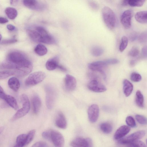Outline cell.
<instances>
[{
  "instance_id": "cell-1",
  "label": "cell",
  "mask_w": 147,
  "mask_h": 147,
  "mask_svg": "<svg viewBox=\"0 0 147 147\" xmlns=\"http://www.w3.org/2000/svg\"><path fill=\"white\" fill-rule=\"evenodd\" d=\"M119 60L116 59H111L104 61H97L93 62L88 64V68L93 71L98 72L104 78H105V74L103 69L107 65H114L118 63Z\"/></svg>"
},
{
  "instance_id": "cell-2",
  "label": "cell",
  "mask_w": 147,
  "mask_h": 147,
  "mask_svg": "<svg viewBox=\"0 0 147 147\" xmlns=\"http://www.w3.org/2000/svg\"><path fill=\"white\" fill-rule=\"evenodd\" d=\"M102 18L106 26L110 29H113L116 24V18L112 10L107 7H104L102 10Z\"/></svg>"
},
{
  "instance_id": "cell-3",
  "label": "cell",
  "mask_w": 147,
  "mask_h": 147,
  "mask_svg": "<svg viewBox=\"0 0 147 147\" xmlns=\"http://www.w3.org/2000/svg\"><path fill=\"white\" fill-rule=\"evenodd\" d=\"M7 59V61L17 65H24L31 63L24 54L17 51L9 53Z\"/></svg>"
},
{
  "instance_id": "cell-4",
  "label": "cell",
  "mask_w": 147,
  "mask_h": 147,
  "mask_svg": "<svg viewBox=\"0 0 147 147\" xmlns=\"http://www.w3.org/2000/svg\"><path fill=\"white\" fill-rule=\"evenodd\" d=\"M22 107L19 109L13 115L12 121L16 120L25 115L29 112L30 108V102L27 96L23 94L21 96Z\"/></svg>"
},
{
  "instance_id": "cell-5",
  "label": "cell",
  "mask_w": 147,
  "mask_h": 147,
  "mask_svg": "<svg viewBox=\"0 0 147 147\" xmlns=\"http://www.w3.org/2000/svg\"><path fill=\"white\" fill-rule=\"evenodd\" d=\"M46 74L41 71H38L31 74L26 79L25 84L28 86L36 85L42 82L45 78Z\"/></svg>"
},
{
  "instance_id": "cell-6",
  "label": "cell",
  "mask_w": 147,
  "mask_h": 147,
  "mask_svg": "<svg viewBox=\"0 0 147 147\" xmlns=\"http://www.w3.org/2000/svg\"><path fill=\"white\" fill-rule=\"evenodd\" d=\"M48 140L52 142L56 147H63L65 143L64 138L61 134L53 130H49V136Z\"/></svg>"
},
{
  "instance_id": "cell-7",
  "label": "cell",
  "mask_w": 147,
  "mask_h": 147,
  "mask_svg": "<svg viewBox=\"0 0 147 147\" xmlns=\"http://www.w3.org/2000/svg\"><path fill=\"white\" fill-rule=\"evenodd\" d=\"M35 30L40 34L41 39L40 42L48 44H52L55 43V40L43 27L40 26L36 27Z\"/></svg>"
},
{
  "instance_id": "cell-8",
  "label": "cell",
  "mask_w": 147,
  "mask_h": 147,
  "mask_svg": "<svg viewBox=\"0 0 147 147\" xmlns=\"http://www.w3.org/2000/svg\"><path fill=\"white\" fill-rule=\"evenodd\" d=\"M146 134V132L144 130L138 131L125 138L120 139L119 143L126 145L128 143L133 141L142 138L145 136Z\"/></svg>"
},
{
  "instance_id": "cell-9",
  "label": "cell",
  "mask_w": 147,
  "mask_h": 147,
  "mask_svg": "<svg viewBox=\"0 0 147 147\" xmlns=\"http://www.w3.org/2000/svg\"><path fill=\"white\" fill-rule=\"evenodd\" d=\"M46 104L47 107L49 109H52L54 105L56 98V93L54 89L48 87L46 89Z\"/></svg>"
},
{
  "instance_id": "cell-10",
  "label": "cell",
  "mask_w": 147,
  "mask_h": 147,
  "mask_svg": "<svg viewBox=\"0 0 147 147\" xmlns=\"http://www.w3.org/2000/svg\"><path fill=\"white\" fill-rule=\"evenodd\" d=\"M133 11L131 9H127L124 11L121 17V22L126 29L130 28L131 26V21Z\"/></svg>"
},
{
  "instance_id": "cell-11",
  "label": "cell",
  "mask_w": 147,
  "mask_h": 147,
  "mask_svg": "<svg viewBox=\"0 0 147 147\" xmlns=\"http://www.w3.org/2000/svg\"><path fill=\"white\" fill-rule=\"evenodd\" d=\"M87 87L90 90L96 92H103L107 90L104 85L95 80L90 81L88 84Z\"/></svg>"
},
{
  "instance_id": "cell-12",
  "label": "cell",
  "mask_w": 147,
  "mask_h": 147,
  "mask_svg": "<svg viewBox=\"0 0 147 147\" xmlns=\"http://www.w3.org/2000/svg\"><path fill=\"white\" fill-rule=\"evenodd\" d=\"M88 114L90 121L92 123L96 122L99 114V108L98 105L93 104L90 106L88 109Z\"/></svg>"
},
{
  "instance_id": "cell-13",
  "label": "cell",
  "mask_w": 147,
  "mask_h": 147,
  "mask_svg": "<svg viewBox=\"0 0 147 147\" xmlns=\"http://www.w3.org/2000/svg\"><path fill=\"white\" fill-rule=\"evenodd\" d=\"M24 5L28 8L35 10L41 11L45 6L37 0H22Z\"/></svg>"
},
{
  "instance_id": "cell-14",
  "label": "cell",
  "mask_w": 147,
  "mask_h": 147,
  "mask_svg": "<svg viewBox=\"0 0 147 147\" xmlns=\"http://www.w3.org/2000/svg\"><path fill=\"white\" fill-rule=\"evenodd\" d=\"M92 142L89 138H84L78 137L74 139L71 142L70 145L72 147H87L91 146Z\"/></svg>"
},
{
  "instance_id": "cell-15",
  "label": "cell",
  "mask_w": 147,
  "mask_h": 147,
  "mask_svg": "<svg viewBox=\"0 0 147 147\" xmlns=\"http://www.w3.org/2000/svg\"><path fill=\"white\" fill-rule=\"evenodd\" d=\"M64 86L65 89L68 91L74 90L76 86V81L75 78L72 76L67 75L64 79Z\"/></svg>"
},
{
  "instance_id": "cell-16",
  "label": "cell",
  "mask_w": 147,
  "mask_h": 147,
  "mask_svg": "<svg viewBox=\"0 0 147 147\" xmlns=\"http://www.w3.org/2000/svg\"><path fill=\"white\" fill-rule=\"evenodd\" d=\"M57 127L61 129H65L67 126V121L65 116L61 111L58 112L55 121Z\"/></svg>"
},
{
  "instance_id": "cell-17",
  "label": "cell",
  "mask_w": 147,
  "mask_h": 147,
  "mask_svg": "<svg viewBox=\"0 0 147 147\" xmlns=\"http://www.w3.org/2000/svg\"><path fill=\"white\" fill-rule=\"evenodd\" d=\"M130 130V128L127 126L123 125L121 126L115 132L114 138L117 140L122 138L129 132Z\"/></svg>"
},
{
  "instance_id": "cell-18",
  "label": "cell",
  "mask_w": 147,
  "mask_h": 147,
  "mask_svg": "<svg viewBox=\"0 0 147 147\" xmlns=\"http://www.w3.org/2000/svg\"><path fill=\"white\" fill-rule=\"evenodd\" d=\"M59 64V58L56 56L49 59L47 61L46 67L47 70L51 71L57 68Z\"/></svg>"
},
{
  "instance_id": "cell-19",
  "label": "cell",
  "mask_w": 147,
  "mask_h": 147,
  "mask_svg": "<svg viewBox=\"0 0 147 147\" xmlns=\"http://www.w3.org/2000/svg\"><path fill=\"white\" fill-rule=\"evenodd\" d=\"M41 101L39 96L35 95L32 99V104L34 113L37 114L39 111L41 106Z\"/></svg>"
},
{
  "instance_id": "cell-20",
  "label": "cell",
  "mask_w": 147,
  "mask_h": 147,
  "mask_svg": "<svg viewBox=\"0 0 147 147\" xmlns=\"http://www.w3.org/2000/svg\"><path fill=\"white\" fill-rule=\"evenodd\" d=\"M133 88L132 83L128 80L125 79L123 81V89L124 93L126 97L129 96L131 94Z\"/></svg>"
},
{
  "instance_id": "cell-21",
  "label": "cell",
  "mask_w": 147,
  "mask_h": 147,
  "mask_svg": "<svg viewBox=\"0 0 147 147\" xmlns=\"http://www.w3.org/2000/svg\"><path fill=\"white\" fill-rule=\"evenodd\" d=\"M8 85L10 88L15 92H17L20 87V83L17 78L12 77L9 80Z\"/></svg>"
},
{
  "instance_id": "cell-22",
  "label": "cell",
  "mask_w": 147,
  "mask_h": 147,
  "mask_svg": "<svg viewBox=\"0 0 147 147\" xmlns=\"http://www.w3.org/2000/svg\"><path fill=\"white\" fill-rule=\"evenodd\" d=\"M28 35L33 41L36 42H40L41 36L36 30L28 29L27 30Z\"/></svg>"
},
{
  "instance_id": "cell-23",
  "label": "cell",
  "mask_w": 147,
  "mask_h": 147,
  "mask_svg": "<svg viewBox=\"0 0 147 147\" xmlns=\"http://www.w3.org/2000/svg\"><path fill=\"white\" fill-rule=\"evenodd\" d=\"M135 18L138 22L141 24H146L147 22V11H141L137 12L135 15Z\"/></svg>"
},
{
  "instance_id": "cell-24",
  "label": "cell",
  "mask_w": 147,
  "mask_h": 147,
  "mask_svg": "<svg viewBox=\"0 0 147 147\" xmlns=\"http://www.w3.org/2000/svg\"><path fill=\"white\" fill-rule=\"evenodd\" d=\"M27 134L20 135L17 138L15 147H22L26 146Z\"/></svg>"
},
{
  "instance_id": "cell-25",
  "label": "cell",
  "mask_w": 147,
  "mask_h": 147,
  "mask_svg": "<svg viewBox=\"0 0 147 147\" xmlns=\"http://www.w3.org/2000/svg\"><path fill=\"white\" fill-rule=\"evenodd\" d=\"M7 104L15 110L18 109V106L15 98L13 96L7 95L5 100Z\"/></svg>"
},
{
  "instance_id": "cell-26",
  "label": "cell",
  "mask_w": 147,
  "mask_h": 147,
  "mask_svg": "<svg viewBox=\"0 0 147 147\" xmlns=\"http://www.w3.org/2000/svg\"><path fill=\"white\" fill-rule=\"evenodd\" d=\"M5 12L9 18L11 20L14 19L17 16L18 13L14 8L8 7L5 10Z\"/></svg>"
},
{
  "instance_id": "cell-27",
  "label": "cell",
  "mask_w": 147,
  "mask_h": 147,
  "mask_svg": "<svg viewBox=\"0 0 147 147\" xmlns=\"http://www.w3.org/2000/svg\"><path fill=\"white\" fill-rule=\"evenodd\" d=\"M136 102L137 105L139 107H144V96L141 92L139 90H137L136 93Z\"/></svg>"
},
{
  "instance_id": "cell-28",
  "label": "cell",
  "mask_w": 147,
  "mask_h": 147,
  "mask_svg": "<svg viewBox=\"0 0 147 147\" xmlns=\"http://www.w3.org/2000/svg\"><path fill=\"white\" fill-rule=\"evenodd\" d=\"M34 51L35 53L40 56H43L47 52V49L43 45L38 44L35 47Z\"/></svg>"
},
{
  "instance_id": "cell-29",
  "label": "cell",
  "mask_w": 147,
  "mask_h": 147,
  "mask_svg": "<svg viewBox=\"0 0 147 147\" xmlns=\"http://www.w3.org/2000/svg\"><path fill=\"white\" fill-rule=\"evenodd\" d=\"M100 127L101 130L106 134L111 133L113 129L112 125L110 123L107 122L101 123L100 125Z\"/></svg>"
},
{
  "instance_id": "cell-30",
  "label": "cell",
  "mask_w": 147,
  "mask_h": 147,
  "mask_svg": "<svg viewBox=\"0 0 147 147\" xmlns=\"http://www.w3.org/2000/svg\"><path fill=\"white\" fill-rule=\"evenodd\" d=\"M104 52L103 49L98 46H94L92 47L91 50L92 55L95 57L100 56Z\"/></svg>"
},
{
  "instance_id": "cell-31",
  "label": "cell",
  "mask_w": 147,
  "mask_h": 147,
  "mask_svg": "<svg viewBox=\"0 0 147 147\" xmlns=\"http://www.w3.org/2000/svg\"><path fill=\"white\" fill-rule=\"evenodd\" d=\"M13 75H15V72L13 70L0 71V80L6 78Z\"/></svg>"
},
{
  "instance_id": "cell-32",
  "label": "cell",
  "mask_w": 147,
  "mask_h": 147,
  "mask_svg": "<svg viewBox=\"0 0 147 147\" xmlns=\"http://www.w3.org/2000/svg\"><path fill=\"white\" fill-rule=\"evenodd\" d=\"M126 145L131 147H146L145 144L139 140L133 141L128 143Z\"/></svg>"
},
{
  "instance_id": "cell-33",
  "label": "cell",
  "mask_w": 147,
  "mask_h": 147,
  "mask_svg": "<svg viewBox=\"0 0 147 147\" xmlns=\"http://www.w3.org/2000/svg\"><path fill=\"white\" fill-rule=\"evenodd\" d=\"M146 0H129L128 5L133 7L142 6Z\"/></svg>"
},
{
  "instance_id": "cell-34",
  "label": "cell",
  "mask_w": 147,
  "mask_h": 147,
  "mask_svg": "<svg viewBox=\"0 0 147 147\" xmlns=\"http://www.w3.org/2000/svg\"><path fill=\"white\" fill-rule=\"evenodd\" d=\"M128 43V39L125 36H123L121 39V43L119 47L120 52L123 51L127 47Z\"/></svg>"
},
{
  "instance_id": "cell-35",
  "label": "cell",
  "mask_w": 147,
  "mask_h": 147,
  "mask_svg": "<svg viewBox=\"0 0 147 147\" xmlns=\"http://www.w3.org/2000/svg\"><path fill=\"white\" fill-rule=\"evenodd\" d=\"M130 79L133 82H138L141 81L142 77L140 74L137 72H133L130 75Z\"/></svg>"
},
{
  "instance_id": "cell-36",
  "label": "cell",
  "mask_w": 147,
  "mask_h": 147,
  "mask_svg": "<svg viewBox=\"0 0 147 147\" xmlns=\"http://www.w3.org/2000/svg\"><path fill=\"white\" fill-rule=\"evenodd\" d=\"M139 52L140 51L139 49L136 46H134L129 51L128 55L130 56L135 57L138 55L139 53Z\"/></svg>"
},
{
  "instance_id": "cell-37",
  "label": "cell",
  "mask_w": 147,
  "mask_h": 147,
  "mask_svg": "<svg viewBox=\"0 0 147 147\" xmlns=\"http://www.w3.org/2000/svg\"><path fill=\"white\" fill-rule=\"evenodd\" d=\"M35 133V130L33 129L30 130L27 134L26 145L28 144L32 140Z\"/></svg>"
},
{
  "instance_id": "cell-38",
  "label": "cell",
  "mask_w": 147,
  "mask_h": 147,
  "mask_svg": "<svg viewBox=\"0 0 147 147\" xmlns=\"http://www.w3.org/2000/svg\"><path fill=\"white\" fill-rule=\"evenodd\" d=\"M135 117L136 120L140 124L142 125L146 124L147 119L144 116L140 115H137Z\"/></svg>"
},
{
  "instance_id": "cell-39",
  "label": "cell",
  "mask_w": 147,
  "mask_h": 147,
  "mask_svg": "<svg viewBox=\"0 0 147 147\" xmlns=\"http://www.w3.org/2000/svg\"><path fill=\"white\" fill-rule=\"evenodd\" d=\"M126 122L129 126L131 127H136V124L134 119L131 116L127 117L126 119Z\"/></svg>"
},
{
  "instance_id": "cell-40",
  "label": "cell",
  "mask_w": 147,
  "mask_h": 147,
  "mask_svg": "<svg viewBox=\"0 0 147 147\" xmlns=\"http://www.w3.org/2000/svg\"><path fill=\"white\" fill-rule=\"evenodd\" d=\"M147 35L146 32L142 33L138 37L139 42L140 43L145 42L147 40Z\"/></svg>"
},
{
  "instance_id": "cell-41",
  "label": "cell",
  "mask_w": 147,
  "mask_h": 147,
  "mask_svg": "<svg viewBox=\"0 0 147 147\" xmlns=\"http://www.w3.org/2000/svg\"><path fill=\"white\" fill-rule=\"evenodd\" d=\"M17 40L15 39H10L3 40L1 42V44L2 45H7L14 43L17 42Z\"/></svg>"
},
{
  "instance_id": "cell-42",
  "label": "cell",
  "mask_w": 147,
  "mask_h": 147,
  "mask_svg": "<svg viewBox=\"0 0 147 147\" xmlns=\"http://www.w3.org/2000/svg\"><path fill=\"white\" fill-rule=\"evenodd\" d=\"M34 147H46L48 146L47 144L42 141H39L36 142L32 146Z\"/></svg>"
},
{
  "instance_id": "cell-43",
  "label": "cell",
  "mask_w": 147,
  "mask_h": 147,
  "mask_svg": "<svg viewBox=\"0 0 147 147\" xmlns=\"http://www.w3.org/2000/svg\"><path fill=\"white\" fill-rule=\"evenodd\" d=\"M89 4L90 6L93 9L96 10L98 9L97 4L93 1H90L89 2Z\"/></svg>"
},
{
  "instance_id": "cell-44",
  "label": "cell",
  "mask_w": 147,
  "mask_h": 147,
  "mask_svg": "<svg viewBox=\"0 0 147 147\" xmlns=\"http://www.w3.org/2000/svg\"><path fill=\"white\" fill-rule=\"evenodd\" d=\"M7 95L5 93L2 88L0 85V98L5 100Z\"/></svg>"
},
{
  "instance_id": "cell-45",
  "label": "cell",
  "mask_w": 147,
  "mask_h": 147,
  "mask_svg": "<svg viewBox=\"0 0 147 147\" xmlns=\"http://www.w3.org/2000/svg\"><path fill=\"white\" fill-rule=\"evenodd\" d=\"M147 47L144 46L142 49L141 50V54L142 56L144 58H146L147 55Z\"/></svg>"
},
{
  "instance_id": "cell-46",
  "label": "cell",
  "mask_w": 147,
  "mask_h": 147,
  "mask_svg": "<svg viewBox=\"0 0 147 147\" xmlns=\"http://www.w3.org/2000/svg\"><path fill=\"white\" fill-rule=\"evenodd\" d=\"M8 20L5 18L0 17V24H3L8 22Z\"/></svg>"
},
{
  "instance_id": "cell-47",
  "label": "cell",
  "mask_w": 147,
  "mask_h": 147,
  "mask_svg": "<svg viewBox=\"0 0 147 147\" xmlns=\"http://www.w3.org/2000/svg\"><path fill=\"white\" fill-rule=\"evenodd\" d=\"M7 28L9 30L13 31L14 30L15 27L13 25L9 24L7 26Z\"/></svg>"
},
{
  "instance_id": "cell-48",
  "label": "cell",
  "mask_w": 147,
  "mask_h": 147,
  "mask_svg": "<svg viewBox=\"0 0 147 147\" xmlns=\"http://www.w3.org/2000/svg\"><path fill=\"white\" fill-rule=\"evenodd\" d=\"M137 35L136 34H134L131 35L130 37V39L131 40L134 41L137 38Z\"/></svg>"
},
{
  "instance_id": "cell-49",
  "label": "cell",
  "mask_w": 147,
  "mask_h": 147,
  "mask_svg": "<svg viewBox=\"0 0 147 147\" xmlns=\"http://www.w3.org/2000/svg\"><path fill=\"white\" fill-rule=\"evenodd\" d=\"M57 68H59V69L63 71H66L67 70L63 66L59 64V65Z\"/></svg>"
},
{
  "instance_id": "cell-50",
  "label": "cell",
  "mask_w": 147,
  "mask_h": 147,
  "mask_svg": "<svg viewBox=\"0 0 147 147\" xmlns=\"http://www.w3.org/2000/svg\"><path fill=\"white\" fill-rule=\"evenodd\" d=\"M18 0H10V3L13 5H15L18 3Z\"/></svg>"
},
{
  "instance_id": "cell-51",
  "label": "cell",
  "mask_w": 147,
  "mask_h": 147,
  "mask_svg": "<svg viewBox=\"0 0 147 147\" xmlns=\"http://www.w3.org/2000/svg\"><path fill=\"white\" fill-rule=\"evenodd\" d=\"M129 0H122V5L123 6H126L128 5Z\"/></svg>"
},
{
  "instance_id": "cell-52",
  "label": "cell",
  "mask_w": 147,
  "mask_h": 147,
  "mask_svg": "<svg viewBox=\"0 0 147 147\" xmlns=\"http://www.w3.org/2000/svg\"><path fill=\"white\" fill-rule=\"evenodd\" d=\"M136 63V62L134 60H132L130 61V64L131 66H133Z\"/></svg>"
},
{
  "instance_id": "cell-53",
  "label": "cell",
  "mask_w": 147,
  "mask_h": 147,
  "mask_svg": "<svg viewBox=\"0 0 147 147\" xmlns=\"http://www.w3.org/2000/svg\"><path fill=\"white\" fill-rule=\"evenodd\" d=\"M4 129V127H0V134L2 132Z\"/></svg>"
},
{
  "instance_id": "cell-54",
  "label": "cell",
  "mask_w": 147,
  "mask_h": 147,
  "mask_svg": "<svg viewBox=\"0 0 147 147\" xmlns=\"http://www.w3.org/2000/svg\"><path fill=\"white\" fill-rule=\"evenodd\" d=\"M2 36L0 34V42L2 39Z\"/></svg>"
}]
</instances>
